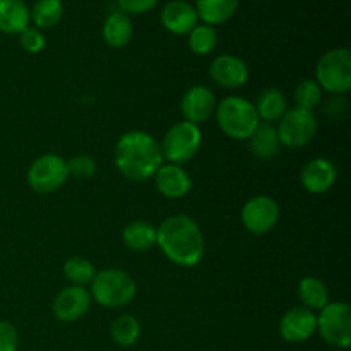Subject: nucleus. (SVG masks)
Returning a JSON list of instances; mask_svg holds the SVG:
<instances>
[{
    "label": "nucleus",
    "instance_id": "nucleus-1",
    "mask_svg": "<svg viewBox=\"0 0 351 351\" xmlns=\"http://www.w3.org/2000/svg\"><path fill=\"white\" fill-rule=\"evenodd\" d=\"M156 245L168 261L180 267H192L204 256V237L197 223L187 215H175L156 228Z\"/></svg>",
    "mask_w": 351,
    "mask_h": 351
},
{
    "label": "nucleus",
    "instance_id": "nucleus-2",
    "mask_svg": "<svg viewBox=\"0 0 351 351\" xmlns=\"http://www.w3.org/2000/svg\"><path fill=\"white\" fill-rule=\"evenodd\" d=\"M160 143L143 130H129L115 144V167L129 180H147L163 165Z\"/></svg>",
    "mask_w": 351,
    "mask_h": 351
},
{
    "label": "nucleus",
    "instance_id": "nucleus-3",
    "mask_svg": "<svg viewBox=\"0 0 351 351\" xmlns=\"http://www.w3.org/2000/svg\"><path fill=\"white\" fill-rule=\"evenodd\" d=\"M216 122L221 132L235 141H249L261 123L256 106L240 96H228L215 110Z\"/></svg>",
    "mask_w": 351,
    "mask_h": 351
},
{
    "label": "nucleus",
    "instance_id": "nucleus-4",
    "mask_svg": "<svg viewBox=\"0 0 351 351\" xmlns=\"http://www.w3.org/2000/svg\"><path fill=\"white\" fill-rule=\"evenodd\" d=\"M91 298L106 308L129 305L136 298V280L123 269H103L95 274L91 283Z\"/></svg>",
    "mask_w": 351,
    "mask_h": 351
},
{
    "label": "nucleus",
    "instance_id": "nucleus-5",
    "mask_svg": "<svg viewBox=\"0 0 351 351\" xmlns=\"http://www.w3.org/2000/svg\"><path fill=\"white\" fill-rule=\"evenodd\" d=\"M315 81L322 91L345 95L351 88V51L350 48H332L326 51L315 67Z\"/></svg>",
    "mask_w": 351,
    "mask_h": 351
},
{
    "label": "nucleus",
    "instance_id": "nucleus-6",
    "mask_svg": "<svg viewBox=\"0 0 351 351\" xmlns=\"http://www.w3.org/2000/svg\"><path fill=\"white\" fill-rule=\"evenodd\" d=\"M202 144V134L199 125L191 122L173 123L163 136L160 147L163 160L173 165H184L197 154Z\"/></svg>",
    "mask_w": 351,
    "mask_h": 351
},
{
    "label": "nucleus",
    "instance_id": "nucleus-7",
    "mask_svg": "<svg viewBox=\"0 0 351 351\" xmlns=\"http://www.w3.org/2000/svg\"><path fill=\"white\" fill-rule=\"evenodd\" d=\"M278 122L280 123H278L276 130L281 146H287L290 149L307 146L317 134L319 125L314 112L302 110L298 106L288 108Z\"/></svg>",
    "mask_w": 351,
    "mask_h": 351
},
{
    "label": "nucleus",
    "instance_id": "nucleus-8",
    "mask_svg": "<svg viewBox=\"0 0 351 351\" xmlns=\"http://www.w3.org/2000/svg\"><path fill=\"white\" fill-rule=\"evenodd\" d=\"M317 331L328 345L348 348L351 345V307L345 302L328 304L319 311Z\"/></svg>",
    "mask_w": 351,
    "mask_h": 351
},
{
    "label": "nucleus",
    "instance_id": "nucleus-9",
    "mask_svg": "<svg viewBox=\"0 0 351 351\" xmlns=\"http://www.w3.org/2000/svg\"><path fill=\"white\" fill-rule=\"evenodd\" d=\"M67 161L58 154H43L31 163L27 185L38 194H51L67 182Z\"/></svg>",
    "mask_w": 351,
    "mask_h": 351
},
{
    "label": "nucleus",
    "instance_id": "nucleus-10",
    "mask_svg": "<svg viewBox=\"0 0 351 351\" xmlns=\"http://www.w3.org/2000/svg\"><path fill=\"white\" fill-rule=\"evenodd\" d=\"M280 219V206L269 195H256L242 208V223L252 235H266Z\"/></svg>",
    "mask_w": 351,
    "mask_h": 351
},
{
    "label": "nucleus",
    "instance_id": "nucleus-11",
    "mask_svg": "<svg viewBox=\"0 0 351 351\" xmlns=\"http://www.w3.org/2000/svg\"><path fill=\"white\" fill-rule=\"evenodd\" d=\"M91 293L84 287H72L64 288L51 304V312L60 322H75L88 314L91 307Z\"/></svg>",
    "mask_w": 351,
    "mask_h": 351
},
{
    "label": "nucleus",
    "instance_id": "nucleus-12",
    "mask_svg": "<svg viewBox=\"0 0 351 351\" xmlns=\"http://www.w3.org/2000/svg\"><path fill=\"white\" fill-rule=\"evenodd\" d=\"M182 115L185 122H191L194 125L208 122L216 110V98L215 93L208 86H192L187 89L180 103Z\"/></svg>",
    "mask_w": 351,
    "mask_h": 351
},
{
    "label": "nucleus",
    "instance_id": "nucleus-13",
    "mask_svg": "<svg viewBox=\"0 0 351 351\" xmlns=\"http://www.w3.org/2000/svg\"><path fill=\"white\" fill-rule=\"evenodd\" d=\"M317 331V315L305 307H293L281 317L280 335L288 343H304Z\"/></svg>",
    "mask_w": 351,
    "mask_h": 351
},
{
    "label": "nucleus",
    "instance_id": "nucleus-14",
    "mask_svg": "<svg viewBox=\"0 0 351 351\" xmlns=\"http://www.w3.org/2000/svg\"><path fill=\"white\" fill-rule=\"evenodd\" d=\"M209 75L221 88L237 89L249 81V67L237 55H219L211 62Z\"/></svg>",
    "mask_w": 351,
    "mask_h": 351
},
{
    "label": "nucleus",
    "instance_id": "nucleus-15",
    "mask_svg": "<svg viewBox=\"0 0 351 351\" xmlns=\"http://www.w3.org/2000/svg\"><path fill=\"white\" fill-rule=\"evenodd\" d=\"M153 178L160 194L168 199L185 197L192 189L191 175L182 165L163 163Z\"/></svg>",
    "mask_w": 351,
    "mask_h": 351
},
{
    "label": "nucleus",
    "instance_id": "nucleus-16",
    "mask_svg": "<svg viewBox=\"0 0 351 351\" xmlns=\"http://www.w3.org/2000/svg\"><path fill=\"white\" fill-rule=\"evenodd\" d=\"M302 185L311 194H324L331 191L338 180V170L328 158H315L304 167L300 173Z\"/></svg>",
    "mask_w": 351,
    "mask_h": 351
},
{
    "label": "nucleus",
    "instance_id": "nucleus-17",
    "mask_svg": "<svg viewBox=\"0 0 351 351\" xmlns=\"http://www.w3.org/2000/svg\"><path fill=\"white\" fill-rule=\"evenodd\" d=\"M197 12L185 0H171L161 9V24L173 34H189L197 26Z\"/></svg>",
    "mask_w": 351,
    "mask_h": 351
},
{
    "label": "nucleus",
    "instance_id": "nucleus-18",
    "mask_svg": "<svg viewBox=\"0 0 351 351\" xmlns=\"http://www.w3.org/2000/svg\"><path fill=\"white\" fill-rule=\"evenodd\" d=\"M249 146L252 154L259 160H273L280 154L281 143L278 137V130L273 123L261 122L252 136L249 137Z\"/></svg>",
    "mask_w": 351,
    "mask_h": 351
},
{
    "label": "nucleus",
    "instance_id": "nucleus-19",
    "mask_svg": "<svg viewBox=\"0 0 351 351\" xmlns=\"http://www.w3.org/2000/svg\"><path fill=\"white\" fill-rule=\"evenodd\" d=\"M29 9L24 0H0V31L19 34L29 26Z\"/></svg>",
    "mask_w": 351,
    "mask_h": 351
},
{
    "label": "nucleus",
    "instance_id": "nucleus-20",
    "mask_svg": "<svg viewBox=\"0 0 351 351\" xmlns=\"http://www.w3.org/2000/svg\"><path fill=\"white\" fill-rule=\"evenodd\" d=\"M240 0H195V12L204 24L216 26L232 19Z\"/></svg>",
    "mask_w": 351,
    "mask_h": 351
},
{
    "label": "nucleus",
    "instance_id": "nucleus-21",
    "mask_svg": "<svg viewBox=\"0 0 351 351\" xmlns=\"http://www.w3.org/2000/svg\"><path fill=\"white\" fill-rule=\"evenodd\" d=\"M134 26L127 14L113 12L106 17L103 24V40L108 47L122 48L132 40Z\"/></svg>",
    "mask_w": 351,
    "mask_h": 351
},
{
    "label": "nucleus",
    "instance_id": "nucleus-22",
    "mask_svg": "<svg viewBox=\"0 0 351 351\" xmlns=\"http://www.w3.org/2000/svg\"><path fill=\"white\" fill-rule=\"evenodd\" d=\"M122 240L127 249L134 252H144L156 245V228L151 223L137 219L123 228Z\"/></svg>",
    "mask_w": 351,
    "mask_h": 351
},
{
    "label": "nucleus",
    "instance_id": "nucleus-23",
    "mask_svg": "<svg viewBox=\"0 0 351 351\" xmlns=\"http://www.w3.org/2000/svg\"><path fill=\"white\" fill-rule=\"evenodd\" d=\"M256 112L259 120L267 123H273L278 122L281 117L287 113L288 110V103L287 98H285L283 91L276 88H269V89H264L263 93L259 95L257 98L256 105Z\"/></svg>",
    "mask_w": 351,
    "mask_h": 351
},
{
    "label": "nucleus",
    "instance_id": "nucleus-24",
    "mask_svg": "<svg viewBox=\"0 0 351 351\" xmlns=\"http://www.w3.org/2000/svg\"><path fill=\"white\" fill-rule=\"evenodd\" d=\"M298 298L302 307L308 311H321L329 304V291L324 281L315 276H307L298 283Z\"/></svg>",
    "mask_w": 351,
    "mask_h": 351
},
{
    "label": "nucleus",
    "instance_id": "nucleus-25",
    "mask_svg": "<svg viewBox=\"0 0 351 351\" xmlns=\"http://www.w3.org/2000/svg\"><path fill=\"white\" fill-rule=\"evenodd\" d=\"M62 17H64L62 0H36L33 9L29 10V19L38 29L57 26Z\"/></svg>",
    "mask_w": 351,
    "mask_h": 351
},
{
    "label": "nucleus",
    "instance_id": "nucleus-26",
    "mask_svg": "<svg viewBox=\"0 0 351 351\" xmlns=\"http://www.w3.org/2000/svg\"><path fill=\"white\" fill-rule=\"evenodd\" d=\"M110 335L115 345L122 346V348H129V346L136 345L141 338V324L134 315H119L115 321L112 322L110 328Z\"/></svg>",
    "mask_w": 351,
    "mask_h": 351
},
{
    "label": "nucleus",
    "instance_id": "nucleus-27",
    "mask_svg": "<svg viewBox=\"0 0 351 351\" xmlns=\"http://www.w3.org/2000/svg\"><path fill=\"white\" fill-rule=\"evenodd\" d=\"M64 274L75 287H86V285H89L93 281L96 269L89 259L81 256H74L65 261Z\"/></svg>",
    "mask_w": 351,
    "mask_h": 351
},
{
    "label": "nucleus",
    "instance_id": "nucleus-28",
    "mask_svg": "<svg viewBox=\"0 0 351 351\" xmlns=\"http://www.w3.org/2000/svg\"><path fill=\"white\" fill-rule=\"evenodd\" d=\"M322 88L317 84L315 79H304L297 84L295 88V103L298 108L308 110V112H314L319 105L322 103Z\"/></svg>",
    "mask_w": 351,
    "mask_h": 351
},
{
    "label": "nucleus",
    "instance_id": "nucleus-29",
    "mask_svg": "<svg viewBox=\"0 0 351 351\" xmlns=\"http://www.w3.org/2000/svg\"><path fill=\"white\" fill-rule=\"evenodd\" d=\"M218 43V34H216L215 26L209 24H197L194 29L189 33V48L195 55H209L215 50Z\"/></svg>",
    "mask_w": 351,
    "mask_h": 351
},
{
    "label": "nucleus",
    "instance_id": "nucleus-30",
    "mask_svg": "<svg viewBox=\"0 0 351 351\" xmlns=\"http://www.w3.org/2000/svg\"><path fill=\"white\" fill-rule=\"evenodd\" d=\"M69 177L79 178V180H88L95 177L96 173V161L88 154H77L72 160L67 161Z\"/></svg>",
    "mask_w": 351,
    "mask_h": 351
},
{
    "label": "nucleus",
    "instance_id": "nucleus-31",
    "mask_svg": "<svg viewBox=\"0 0 351 351\" xmlns=\"http://www.w3.org/2000/svg\"><path fill=\"white\" fill-rule=\"evenodd\" d=\"M19 43L23 50H26L27 53H40L47 41H45V34L38 27L27 26L26 29L19 33Z\"/></svg>",
    "mask_w": 351,
    "mask_h": 351
},
{
    "label": "nucleus",
    "instance_id": "nucleus-32",
    "mask_svg": "<svg viewBox=\"0 0 351 351\" xmlns=\"http://www.w3.org/2000/svg\"><path fill=\"white\" fill-rule=\"evenodd\" d=\"M19 350V332L12 322L0 321V351Z\"/></svg>",
    "mask_w": 351,
    "mask_h": 351
},
{
    "label": "nucleus",
    "instance_id": "nucleus-33",
    "mask_svg": "<svg viewBox=\"0 0 351 351\" xmlns=\"http://www.w3.org/2000/svg\"><path fill=\"white\" fill-rule=\"evenodd\" d=\"M123 14H144L154 9L160 0H117Z\"/></svg>",
    "mask_w": 351,
    "mask_h": 351
}]
</instances>
